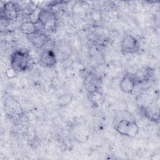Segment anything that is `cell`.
<instances>
[{"mask_svg": "<svg viewBox=\"0 0 160 160\" xmlns=\"http://www.w3.org/2000/svg\"><path fill=\"white\" fill-rule=\"evenodd\" d=\"M19 15L18 5L12 1H8L2 6L1 9V18L6 21L16 20Z\"/></svg>", "mask_w": 160, "mask_h": 160, "instance_id": "6", "label": "cell"}, {"mask_svg": "<svg viewBox=\"0 0 160 160\" xmlns=\"http://www.w3.org/2000/svg\"><path fill=\"white\" fill-rule=\"evenodd\" d=\"M10 64L12 69L15 72H25L29 69L31 65V58L27 49L15 50L11 55Z\"/></svg>", "mask_w": 160, "mask_h": 160, "instance_id": "1", "label": "cell"}, {"mask_svg": "<svg viewBox=\"0 0 160 160\" xmlns=\"http://www.w3.org/2000/svg\"><path fill=\"white\" fill-rule=\"evenodd\" d=\"M73 100V96L69 92L64 93L58 98V104L60 107H66L68 106Z\"/></svg>", "mask_w": 160, "mask_h": 160, "instance_id": "14", "label": "cell"}, {"mask_svg": "<svg viewBox=\"0 0 160 160\" xmlns=\"http://www.w3.org/2000/svg\"><path fill=\"white\" fill-rule=\"evenodd\" d=\"M114 129L121 135L134 138L139 132V127L134 119L121 118L114 125Z\"/></svg>", "mask_w": 160, "mask_h": 160, "instance_id": "2", "label": "cell"}, {"mask_svg": "<svg viewBox=\"0 0 160 160\" xmlns=\"http://www.w3.org/2000/svg\"><path fill=\"white\" fill-rule=\"evenodd\" d=\"M136 85L137 84L133 74L128 72L125 74L122 78L119 83V88L124 93L131 94L134 91Z\"/></svg>", "mask_w": 160, "mask_h": 160, "instance_id": "8", "label": "cell"}, {"mask_svg": "<svg viewBox=\"0 0 160 160\" xmlns=\"http://www.w3.org/2000/svg\"><path fill=\"white\" fill-rule=\"evenodd\" d=\"M140 45L138 40L131 34L123 37L121 42V49L124 54H134L139 51Z\"/></svg>", "mask_w": 160, "mask_h": 160, "instance_id": "5", "label": "cell"}, {"mask_svg": "<svg viewBox=\"0 0 160 160\" xmlns=\"http://www.w3.org/2000/svg\"><path fill=\"white\" fill-rule=\"evenodd\" d=\"M58 61V57L55 52L50 49H44L40 54L39 63L44 68L54 67Z\"/></svg>", "mask_w": 160, "mask_h": 160, "instance_id": "7", "label": "cell"}, {"mask_svg": "<svg viewBox=\"0 0 160 160\" xmlns=\"http://www.w3.org/2000/svg\"><path fill=\"white\" fill-rule=\"evenodd\" d=\"M36 25L37 24H35L30 21H26L21 24L19 29L22 34L28 36L39 31Z\"/></svg>", "mask_w": 160, "mask_h": 160, "instance_id": "13", "label": "cell"}, {"mask_svg": "<svg viewBox=\"0 0 160 160\" xmlns=\"http://www.w3.org/2000/svg\"><path fill=\"white\" fill-rule=\"evenodd\" d=\"M27 37L31 44L38 49L42 48L49 41L48 36L40 30Z\"/></svg>", "mask_w": 160, "mask_h": 160, "instance_id": "9", "label": "cell"}, {"mask_svg": "<svg viewBox=\"0 0 160 160\" xmlns=\"http://www.w3.org/2000/svg\"><path fill=\"white\" fill-rule=\"evenodd\" d=\"M99 79L94 74H89L85 78L84 80V88L88 92L99 89Z\"/></svg>", "mask_w": 160, "mask_h": 160, "instance_id": "11", "label": "cell"}, {"mask_svg": "<svg viewBox=\"0 0 160 160\" xmlns=\"http://www.w3.org/2000/svg\"><path fill=\"white\" fill-rule=\"evenodd\" d=\"M151 71L152 70L149 68H144L137 71L134 74H133L136 84H141L148 81L152 74Z\"/></svg>", "mask_w": 160, "mask_h": 160, "instance_id": "12", "label": "cell"}, {"mask_svg": "<svg viewBox=\"0 0 160 160\" xmlns=\"http://www.w3.org/2000/svg\"><path fill=\"white\" fill-rule=\"evenodd\" d=\"M42 29L48 32H54L57 28V18L55 14L50 10L42 9L38 16V22Z\"/></svg>", "mask_w": 160, "mask_h": 160, "instance_id": "3", "label": "cell"}, {"mask_svg": "<svg viewBox=\"0 0 160 160\" xmlns=\"http://www.w3.org/2000/svg\"><path fill=\"white\" fill-rule=\"evenodd\" d=\"M88 94L90 103L94 108H99L105 102V97L100 89L88 92Z\"/></svg>", "mask_w": 160, "mask_h": 160, "instance_id": "10", "label": "cell"}, {"mask_svg": "<svg viewBox=\"0 0 160 160\" xmlns=\"http://www.w3.org/2000/svg\"><path fill=\"white\" fill-rule=\"evenodd\" d=\"M4 112L7 116L11 119L21 118L23 111L19 102L12 97H8L4 101Z\"/></svg>", "mask_w": 160, "mask_h": 160, "instance_id": "4", "label": "cell"}]
</instances>
